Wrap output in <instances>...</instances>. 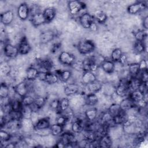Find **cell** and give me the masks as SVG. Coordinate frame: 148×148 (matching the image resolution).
I'll return each mask as SVG.
<instances>
[{"label":"cell","instance_id":"1","mask_svg":"<svg viewBox=\"0 0 148 148\" xmlns=\"http://www.w3.org/2000/svg\"><path fill=\"white\" fill-rule=\"evenodd\" d=\"M28 82L29 81L25 79L18 83L13 87L16 94L21 98L32 92L34 86L29 84Z\"/></svg>","mask_w":148,"mask_h":148},{"label":"cell","instance_id":"2","mask_svg":"<svg viewBox=\"0 0 148 148\" xmlns=\"http://www.w3.org/2000/svg\"><path fill=\"white\" fill-rule=\"evenodd\" d=\"M77 49L81 54H89L95 50V45L91 40L82 39L78 42L77 45Z\"/></svg>","mask_w":148,"mask_h":148},{"label":"cell","instance_id":"3","mask_svg":"<svg viewBox=\"0 0 148 148\" xmlns=\"http://www.w3.org/2000/svg\"><path fill=\"white\" fill-rule=\"evenodd\" d=\"M130 91L129 80L125 78L120 80V82L115 87L114 93L119 97L123 98L128 96Z\"/></svg>","mask_w":148,"mask_h":148},{"label":"cell","instance_id":"4","mask_svg":"<svg viewBox=\"0 0 148 148\" xmlns=\"http://www.w3.org/2000/svg\"><path fill=\"white\" fill-rule=\"evenodd\" d=\"M58 137L65 147H73L74 144H77L78 142L76 134L70 131H64Z\"/></svg>","mask_w":148,"mask_h":148},{"label":"cell","instance_id":"5","mask_svg":"<svg viewBox=\"0 0 148 148\" xmlns=\"http://www.w3.org/2000/svg\"><path fill=\"white\" fill-rule=\"evenodd\" d=\"M86 8V3L80 1L73 0L70 1L68 2V8L70 14L72 15L79 14L82 10H84Z\"/></svg>","mask_w":148,"mask_h":148},{"label":"cell","instance_id":"6","mask_svg":"<svg viewBox=\"0 0 148 148\" xmlns=\"http://www.w3.org/2000/svg\"><path fill=\"white\" fill-rule=\"evenodd\" d=\"M3 52L5 57L11 59L16 58L19 54L18 47L10 43H5L4 44Z\"/></svg>","mask_w":148,"mask_h":148},{"label":"cell","instance_id":"7","mask_svg":"<svg viewBox=\"0 0 148 148\" xmlns=\"http://www.w3.org/2000/svg\"><path fill=\"white\" fill-rule=\"evenodd\" d=\"M79 21L82 27L84 29H90L95 23L94 16L88 12L82 13L79 17Z\"/></svg>","mask_w":148,"mask_h":148},{"label":"cell","instance_id":"8","mask_svg":"<svg viewBox=\"0 0 148 148\" xmlns=\"http://www.w3.org/2000/svg\"><path fill=\"white\" fill-rule=\"evenodd\" d=\"M58 60L61 64L72 66L76 61V58L73 54L66 51H62L59 54Z\"/></svg>","mask_w":148,"mask_h":148},{"label":"cell","instance_id":"9","mask_svg":"<svg viewBox=\"0 0 148 148\" xmlns=\"http://www.w3.org/2000/svg\"><path fill=\"white\" fill-rule=\"evenodd\" d=\"M147 8V4L143 1H137L128 6L127 12L131 15L136 14Z\"/></svg>","mask_w":148,"mask_h":148},{"label":"cell","instance_id":"10","mask_svg":"<svg viewBox=\"0 0 148 148\" xmlns=\"http://www.w3.org/2000/svg\"><path fill=\"white\" fill-rule=\"evenodd\" d=\"M17 14L18 17L21 20L24 21L27 20L30 15L29 6L25 2L20 3L17 8Z\"/></svg>","mask_w":148,"mask_h":148},{"label":"cell","instance_id":"11","mask_svg":"<svg viewBox=\"0 0 148 148\" xmlns=\"http://www.w3.org/2000/svg\"><path fill=\"white\" fill-rule=\"evenodd\" d=\"M103 83L99 80H96L90 84L85 85V92L87 94H97L102 90Z\"/></svg>","mask_w":148,"mask_h":148},{"label":"cell","instance_id":"12","mask_svg":"<svg viewBox=\"0 0 148 148\" xmlns=\"http://www.w3.org/2000/svg\"><path fill=\"white\" fill-rule=\"evenodd\" d=\"M85 123L83 120L76 118L71 123V131L75 134H80L84 130Z\"/></svg>","mask_w":148,"mask_h":148},{"label":"cell","instance_id":"13","mask_svg":"<svg viewBox=\"0 0 148 148\" xmlns=\"http://www.w3.org/2000/svg\"><path fill=\"white\" fill-rule=\"evenodd\" d=\"M80 86L76 83L67 84L64 88V92L66 96H73L80 92Z\"/></svg>","mask_w":148,"mask_h":148},{"label":"cell","instance_id":"14","mask_svg":"<svg viewBox=\"0 0 148 148\" xmlns=\"http://www.w3.org/2000/svg\"><path fill=\"white\" fill-rule=\"evenodd\" d=\"M56 36L54 31L48 29L43 31L39 35V40L42 44H47L53 40Z\"/></svg>","mask_w":148,"mask_h":148},{"label":"cell","instance_id":"15","mask_svg":"<svg viewBox=\"0 0 148 148\" xmlns=\"http://www.w3.org/2000/svg\"><path fill=\"white\" fill-rule=\"evenodd\" d=\"M97 80L95 73L90 71H84L81 76V81L84 86L90 84Z\"/></svg>","mask_w":148,"mask_h":148},{"label":"cell","instance_id":"16","mask_svg":"<svg viewBox=\"0 0 148 148\" xmlns=\"http://www.w3.org/2000/svg\"><path fill=\"white\" fill-rule=\"evenodd\" d=\"M19 51V54L21 55H27L31 50V46L29 42H28L25 37L23 38L18 43L17 46Z\"/></svg>","mask_w":148,"mask_h":148},{"label":"cell","instance_id":"17","mask_svg":"<svg viewBox=\"0 0 148 148\" xmlns=\"http://www.w3.org/2000/svg\"><path fill=\"white\" fill-rule=\"evenodd\" d=\"M115 63L111 60L104 59L101 62L100 67L102 70L107 74H112L115 71Z\"/></svg>","mask_w":148,"mask_h":148},{"label":"cell","instance_id":"18","mask_svg":"<svg viewBox=\"0 0 148 148\" xmlns=\"http://www.w3.org/2000/svg\"><path fill=\"white\" fill-rule=\"evenodd\" d=\"M47 98L42 95H36L35 96L34 102L33 105L31 106L34 112H38L39 110L41 109L46 103Z\"/></svg>","mask_w":148,"mask_h":148},{"label":"cell","instance_id":"19","mask_svg":"<svg viewBox=\"0 0 148 148\" xmlns=\"http://www.w3.org/2000/svg\"><path fill=\"white\" fill-rule=\"evenodd\" d=\"M14 18V15L12 10H8L1 14V22L4 25H10Z\"/></svg>","mask_w":148,"mask_h":148},{"label":"cell","instance_id":"20","mask_svg":"<svg viewBox=\"0 0 148 148\" xmlns=\"http://www.w3.org/2000/svg\"><path fill=\"white\" fill-rule=\"evenodd\" d=\"M30 21L31 24L34 27H39L45 23H46L42 12L36 13L31 16Z\"/></svg>","mask_w":148,"mask_h":148},{"label":"cell","instance_id":"21","mask_svg":"<svg viewBox=\"0 0 148 148\" xmlns=\"http://www.w3.org/2000/svg\"><path fill=\"white\" fill-rule=\"evenodd\" d=\"M51 125L50 118L45 117L39 119L34 123V130H42L49 128Z\"/></svg>","mask_w":148,"mask_h":148},{"label":"cell","instance_id":"22","mask_svg":"<svg viewBox=\"0 0 148 148\" xmlns=\"http://www.w3.org/2000/svg\"><path fill=\"white\" fill-rule=\"evenodd\" d=\"M85 119L90 122L95 121L98 117V110L96 108L90 107L86 109L84 112Z\"/></svg>","mask_w":148,"mask_h":148},{"label":"cell","instance_id":"23","mask_svg":"<svg viewBox=\"0 0 148 148\" xmlns=\"http://www.w3.org/2000/svg\"><path fill=\"white\" fill-rule=\"evenodd\" d=\"M46 23L52 21L56 17L57 14L56 9L53 7H47L42 12Z\"/></svg>","mask_w":148,"mask_h":148},{"label":"cell","instance_id":"24","mask_svg":"<svg viewBox=\"0 0 148 148\" xmlns=\"http://www.w3.org/2000/svg\"><path fill=\"white\" fill-rule=\"evenodd\" d=\"M135 103L145 98V93L139 89L131 90L128 96Z\"/></svg>","mask_w":148,"mask_h":148},{"label":"cell","instance_id":"25","mask_svg":"<svg viewBox=\"0 0 148 148\" xmlns=\"http://www.w3.org/2000/svg\"><path fill=\"white\" fill-rule=\"evenodd\" d=\"M39 71L34 66H29L25 71V78L29 81H34L38 79Z\"/></svg>","mask_w":148,"mask_h":148},{"label":"cell","instance_id":"26","mask_svg":"<svg viewBox=\"0 0 148 148\" xmlns=\"http://www.w3.org/2000/svg\"><path fill=\"white\" fill-rule=\"evenodd\" d=\"M119 105L121 109L126 112L130 109L136 106L135 103L133 102L128 97L123 98L119 102Z\"/></svg>","mask_w":148,"mask_h":148},{"label":"cell","instance_id":"27","mask_svg":"<svg viewBox=\"0 0 148 148\" xmlns=\"http://www.w3.org/2000/svg\"><path fill=\"white\" fill-rule=\"evenodd\" d=\"M99 102L97 94H87L84 95V104L90 107H94Z\"/></svg>","mask_w":148,"mask_h":148},{"label":"cell","instance_id":"28","mask_svg":"<svg viewBox=\"0 0 148 148\" xmlns=\"http://www.w3.org/2000/svg\"><path fill=\"white\" fill-rule=\"evenodd\" d=\"M20 128L25 132L34 131V123L31 119H23L20 120Z\"/></svg>","mask_w":148,"mask_h":148},{"label":"cell","instance_id":"29","mask_svg":"<svg viewBox=\"0 0 148 148\" xmlns=\"http://www.w3.org/2000/svg\"><path fill=\"white\" fill-rule=\"evenodd\" d=\"M38 64L39 68L43 69L42 71L46 72H51V70L54 66L53 61L49 59L40 60L38 61Z\"/></svg>","mask_w":148,"mask_h":148},{"label":"cell","instance_id":"30","mask_svg":"<svg viewBox=\"0 0 148 148\" xmlns=\"http://www.w3.org/2000/svg\"><path fill=\"white\" fill-rule=\"evenodd\" d=\"M54 72L58 76L59 80L64 83L67 82L71 79L72 75L71 71L69 69L58 70Z\"/></svg>","mask_w":148,"mask_h":148},{"label":"cell","instance_id":"31","mask_svg":"<svg viewBox=\"0 0 148 148\" xmlns=\"http://www.w3.org/2000/svg\"><path fill=\"white\" fill-rule=\"evenodd\" d=\"M99 146L100 147H110L113 144V140L109 134L102 136L98 140Z\"/></svg>","mask_w":148,"mask_h":148},{"label":"cell","instance_id":"32","mask_svg":"<svg viewBox=\"0 0 148 148\" xmlns=\"http://www.w3.org/2000/svg\"><path fill=\"white\" fill-rule=\"evenodd\" d=\"M59 81L58 76L54 72H47L46 73L44 82L49 84L53 85Z\"/></svg>","mask_w":148,"mask_h":148},{"label":"cell","instance_id":"33","mask_svg":"<svg viewBox=\"0 0 148 148\" xmlns=\"http://www.w3.org/2000/svg\"><path fill=\"white\" fill-rule=\"evenodd\" d=\"M128 74L131 77H137L140 72L138 62H132L128 66Z\"/></svg>","mask_w":148,"mask_h":148},{"label":"cell","instance_id":"34","mask_svg":"<svg viewBox=\"0 0 148 148\" xmlns=\"http://www.w3.org/2000/svg\"><path fill=\"white\" fill-rule=\"evenodd\" d=\"M71 106L70 100L69 98L64 97L60 99H59V104H58V108L57 110V113H61L67 109H68Z\"/></svg>","mask_w":148,"mask_h":148},{"label":"cell","instance_id":"35","mask_svg":"<svg viewBox=\"0 0 148 148\" xmlns=\"http://www.w3.org/2000/svg\"><path fill=\"white\" fill-rule=\"evenodd\" d=\"M49 128L50 130L51 135L53 136H60L64 131V127L56 123L51 124Z\"/></svg>","mask_w":148,"mask_h":148},{"label":"cell","instance_id":"36","mask_svg":"<svg viewBox=\"0 0 148 148\" xmlns=\"http://www.w3.org/2000/svg\"><path fill=\"white\" fill-rule=\"evenodd\" d=\"M108 111L112 116V117L120 114L123 112V110L121 109L119 103H113L111 104L109 107Z\"/></svg>","mask_w":148,"mask_h":148},{"label":"cell","instance_id":"37","mask_svg":"<svg viewBox=\"0 0 148 148\" xmlns=\"http://www.w3.org/2000/svg\"><path fill=\"white\" fill-rule=\"evenodd\" d=\"M147 46L142 42L135 41L133 46V51L135 54H141L146 50Z\"/></svg>","mask_w":148,"mask_h":148},{"label":"cell","instance_id":"38","mask_svg":"<svg viewBox=\"0 0 148 148\" xmlns=\"http://www.w3.org/2000/svg\"><path fill=\"white\" fill-rule=\"evenodd\" d=\"M123 53L120 48L114 49L112 51V53L110 54V60L114 63L119 62Z\"/></svg>","mask_w":148,"mask_h":148},{"label":"cell","instance_id":"39","mask_svg":"<svg viewBox=\"0 0 148 148\" xmlns=\"http://www.w3.org/2000/svg\"><path fill=\"white\" fill-rule=\"evenodd\" d=\"M94 17L95 20H96L98 23L100 24L105 23L108 19L107 14L102 10H97L95 13Z\"/></svg>","mask_w":148,"mask_h":148},{"label":"cell","instance_id":"40","mask_svg":"<svg viewBox=\"0 0 148 148\" xmlns=\"http://www.w3.org/2000/svg\"><path fill=\"white\" fill-rule=\"evenodd\" d=\"M34 111L31 106L23 105L21 110L22 118L23 119H31Z\"/></svg>","mask_w":148,"mask_h":148},{"label":"cell","instance_id":"41","mask_svg":"<svg viewBox=\"0 0 148 148\" xmlns=\"http://www.w3.org/2000/svg\"><path fill=\"white\" fill-rule=\"evenodd\" d=\"M135 41L143 42L145 40L147 39V34L145 29H139L135 31L134 34Z\"/></svg>","mask_w":148,"mask_h":148},{"label":"cell","instance_id":"42","mask_svg":"<svg viewBox=\"0 0 148 148\" xmlns=\"http://www.w3.org/2000/svg\"><path fill=\"white\" fill-rule=\"evenodd\" d=\"M10 105L11 109L14 111H21L23 106L21 102V99L19 100L18 99L16 98L11 99Z\"/></svg>","mask_w":148,"mask_h":148},{"label":"cell","instance_id":"43","mask_svg":"<svg viewBox=\"0 0 148 148\" xmlns=\"http://www.w3.org/2000/svg\"><path fill=\"white\" fill-rule=\"evenodd\" d=\"M0 70L2 75L4 76H7L10 74L12 72V67L8 62H3L1 64Z\"/></svg>","mask_w":148,"mask_h":148},{"label":"cell","instance_id":"44","mask_svg":"<svg viewBox=\"0 0 148 148\" xmlns=\"http://www.w3.org/2000/svg\"><path fill=\"white\" fill-rule=\"evenodd\" d=\"M10 87L5 83H2L0 86V97L6 98L9 97L10 95Z\"/></svg>","mask_w":148,"mask_h":148},{"label":"cell","instance_id":"45","mask_svg":"<svg viewBox=\"0 0 148 148\" xmlns=\"http://www.w3.org/2000/svg\"><path fill=\"white\" fill-rule=\"evenodd\" d=\"M12 135L7 130L1 128L0 131V138L1 142H8L11 140Z\"/></svg>","mask_w":148,"mask_h":148},{"label":"cell","instance_id":"46","mask_svg":"<svg viewBox=\"0 0 148 148\" xmlns=\"http://www.w3.org/2000/svg\"><path fill=\"white\" fill-rule=\"evenodd\" d=\"M35 97L32 96L31 94H28L24 97L21 98V102L23 105L25 106H31L34 102Z\"/></svg>","mask_w":148,"mask_h":148},{"label":"cell","instance_id":"47","mask_svg":"<svg viewBox=\"0 0 148 148\" xmlns=\"http://www.w3.org/2000/svg\"><path fill=\"white\" fill-rule=\"evenodd\" d=\"M68 119L65 115H64L62 113H58V115L57 116L56 119L55 123L65 127L68 122Z\"/></svg>","mask_w":148,"mask_h":148},{"label":"cell","instance_id":"48","mask_svg":"<svg viewBox=\"0 0 148 148\" xmlns=\"http://www.w3.org/2000/svg\"><path fill=\"white\" fill-rule=\"evenodd\" d=\"M34 132L37 135L40 137H45L51 135L50 128L46 129H42V130H34Z\"/></svg>","mask_w":148,"mask_h":148},{"label":"cell","instance_id":"49","mask_svg":"<svg viewBox=\"0 0 148 148\" xmlns=\"http://www.w3.org/2000/svg\"><path fill=\"white\" fill-rule=\"evenodd\" d=\"M58 104H59V99H53L49 102V106L53 110H55L57 112L58 108Z\"/></svg>","mask_w":148,"mask_h":148},{"label":"cell","instance_id":"50","mask_svg":"<svg viewBox=\"0 0 148 148\" xmlns=\"http://www.w3.org/2000/svg\"><path fill=\"white\" fill-rule=\"evenodd\" d=\"M139 68L140 71L147 70V62L145 59H142L139 62Z\"/></svg>","mask_w":148,"mask_h":148},{"label":"cell","instance_id":"51","mask_svg":"<svg viewBox=\"0 0 148 148\" xmlns=\"http://www.w3.org/2000/svg\"><path fill=\"white\" fill-rule=\"evenodd\" d=\"M61 47V43H56L54 44H53V45L51 47V51L53 53H56V51H57Z\"/></svg>","mask_w":148,"mask_h":148},{"label":"cell","instance_id":"52","mask_svg":"<svg viewBox=\"0 0 148 148\" xmlns=\"http://www.w3.org/2000/svg\"><path fill=\"white\" fill-rule=\"evenodd\" d=\"M127 61H128V57H127V56L124 53H123L121 57V58L119 61V63H120L122 65H125L127 63Z\"/></svg>","mask_w":148,"mask_h":148},{"label":"cell","instance_id":"53","mask_svg":"<svg viewBox=\"0 0 148 148\" xmlns=\"http://www.w3.org/2000/svg\"><path fill=\"white\" fill-rule=\"evenodd\" d=\"M142 25H143L145 30L147 29V27H148V17L147 16L146 17H145L143 19Z\"/></svg>","mask_w":148,"mask_h":148}]
</instances>
